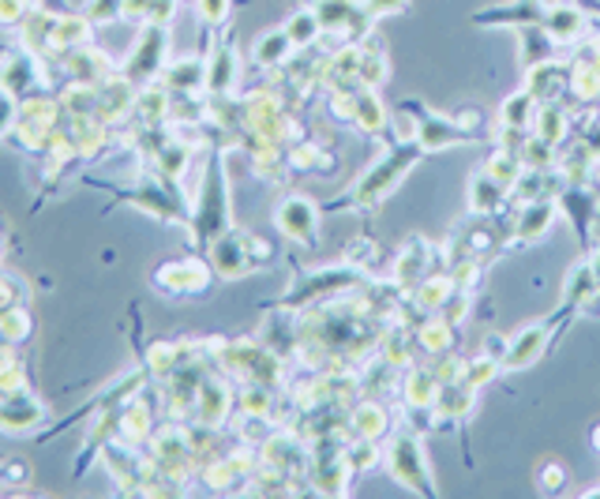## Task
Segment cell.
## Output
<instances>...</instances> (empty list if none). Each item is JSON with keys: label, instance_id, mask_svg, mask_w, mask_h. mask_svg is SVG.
<instances>
[{"label": "cell", "instance_id": "obj_1", "mask_svg": "<svg viewBox=\"0 0 600 499\" xmlns=\"http://www.w3.org/2000/svg\"><path fill=\"white\" fill-rule=\"evenodd\" d=\"M425 158V143H420L417 136L413 139H402V143H391V151H386L372 170L365 173L357 184L349 188V199H342V204H331V210H346V207H379L386 196H391L394 188L402 184L405 173L413 170V165Z\"/></svg>", "mask_w": 600, "mask_h": 499}, {"label": "cell", "instance_id": "obj_2", "mask_svg": "<svg viewBox=\"0 0 600 499\" xmlns=\"http://www.w3.org/2000/svg\"><path fill=\"white\" fill-rule=\"evenodd\" d=\"M386 466H391V477L405 485L417 496H436V485H431V473L425 462V446L413 432H394L391 443H386Z\"/></svg>", "mask_w": 600, "mask_h": 499}, {"label": "cell", "instance_id": "obj_3", "mask_svg": "<svg viewBox=\"0 0 600 499\" xmlns=\"http://www.w3.org/2000/svg\"><path fill=\"white\" fill-rule=\"evenodd\" d=\"M226 218H229L226 173H222V162L215 158V165L207 170V184H203V204L196 210V230H199L203 241H215V236H222Z\"/></svg>", "mask_w": 600, "mask_h": 499}, {"label": "cell", "instance_id": "obj_4", "mask_svg": "<svg viewBox=\"0 0 600 499\" xmlns=\"http://www.w3.org/2000/svg\"><path fill=\"white\" fill-rule=\"evenodd\" d=\"M544 349H549V323H529L526 330H518V335L507 341V357H503V368H507V372L529 368L533 361H541Z\"/></svg>", "mask_w": 600, "mask_h": 499}, {"label": "cell", "instance_id": "obj_5", "mask_svg": "<svg viewBox=\"0 0 600 499\" xmlns=\"http://www.w3.org/2000/svg\"><path fill=\"white\" fill-rule=\"evenodd\" d=\"M278 230L286 233V236H293V241L300 244H315V204L312 199H304V196H289L286 204L278 207Z\"/></svg>", "mask_w": 600, "mask_h": 499}, {"label": "cell", "instance_id": "obj_6", "mask_svg": "<svg viewBox=\"0 0 600 499\" xmlns=\"http://www.w3.org/2000/svg\"><path fill=\"white\" fill-rule=\"evenodd\" d=\"M162 57H165V26L150 23L147 34H143V42L136 46V53H131V60H128V68H125L128 79L154 76L158 68H162Z\"/></svg>", "mask_w": 600, "mask_h": 499}, {"label": "cell", "instance_id": "obj_7", "mask_svg": "<svg viewBox=\"0 0 600 499\" xmlns=\"http://www.w3.org/2000/svg\"><path fill=\"white\" fill-rule=\"evenodd\" d=\"M312 12L320 15L323 31H346V26L357 20L372 23V15L365 12V0H315Z\"/></svg>", "mask_w": 600, "mask_h": 499}, {"label": "cell", "instance_id": "obj_8", "mask_svg": "<svg viewBox=\"0 0 600 499\" xmlns=\"http://www.w3.org/2000/svg\"><path fill=\"white\" fill-rule=\"evenodd\" d=\"M46 417L49 414L34 398H4L0 402V428L12 432V436L31 432V428L38 425V420H46Z\"/></svg>", "mask_w": 600, "mask_h": 499}, {"label": "cell", "instance_id": "obj_9", "mask_svg": "<svg viewBox=\"0 0 600 499\" xmlns=\"http://www.w3.org/2000/svg\"><path fill=\"white\" fill-rule=\"evenodd\" d=\"M233 79H236V53L229 42H222V46H215V57L207 65V86L215 94H226L233 86Z\"/></svg>", "mask_w": 600, "mask_h": 499}, {"label": "cell", "instance_id": "obj_10", "mask_svg": "<svg viewBox=\"0 0 600 499\" xmlns=\"http://www.w3.org/2000/svg\"><path fill=\"white\" fill-rule=\"evenodd\" d=\"M289 53H293V38H289V31L281 26V31H267L259 42H255L252 57H255V65H259V68H278L281 60L289 57Z\"/></svg>", "mask_w": 600, "mask_h": 499}, {"label": "cell", "instance_id": "obj_11", "mask_svg": "<svg viewBox=\"0 0 600 499\" xmlns=\"http://www.w3.org/2000/svg\"><path fill=\"white\" fill-rule=\"evenodd\" d=\"M552 214H555V204H549V199H533L526 218L518 222V241H536L541 233H549Z\"/></svg>", "mask_w": 600, "mask_h": 499}, {"label": "cell", "instance_id": "obj_12", "mask_svg": "<svg viewBox=\"0 0 600 499\" xmlns=\"http://www.w3.org/2000/svg\"><path fill=\"white\" fill-rule=\"evenodd\" d=\"M503 204H507V196H503V184L492 181L488 173L473 177V210H476V214H496Z\"/></svg>", "mask_w": 600, "mask_h": 499}, {"label": "cell", "instance_id": "obj_13", "mask_svg": "<svg viewBox=\"0 0 600 499\" xmlns=\"http://www.w3.org/2000/svg\"><path fill=\"white\" fill-rule=\"evenodd\" d=\"M165 79H170V86H176V91H196V86L207 83V65L196 57H184L170 68Z\"/></svg>", "mask_w": 600, "mask_h": 499}, {"label": "cell", "instance_id": "obj_14", "mask_svg": "<svg viewBox=\"0 0 600 499\" xmlns=\"http://www.w3.org/2000/svg\"><path fill=\"white\" fill-rule=\"evenodd\" d=\"M289 38H293V46H308V42H315L323 34V23L315 12H297L293 20L286 23Z\"/></svg>", "mask_w": 600, "mask_h": 499}, {"label": "cell", "instance_id": "obj_15", "mask_svg": "<svg viewBox=\"0 0 600 499\" xmlns=\"http://www.w3.org/2000/svg\"><path fill=\"white\" fill-rule=\"evenodd\" d=\"M567 480H570V473L563 469L555 459H549L541 469H536V488H541L544 496H559L563 488H567Z\"/></svg>", "mask_w": 600, "mask_h": 499}, {"label": "cell", "instance_id": "obj_16", "mask_svg": "<svg viewBox=\"0 0 600 499\" xmlns=\"http://www.w3.org/2000/svg\"><path fill=\"white\" fill-rule=\"evenodd\" d=\"M0 327H4L8 346H20V341L31 335V320L23 315V309H4V312H0Z\"/></svg>", "mask_w": 600, "mask_h": 499}, {"label": "cell", "instance_id": "obj_17", "mask_svg": "<svg viewBox=\"0 0 600 499\" xmlns=\"http://www.w3.org/2000/svg\"><path fill=\"white\" fill-rule=\"evenodd\" d=\"M409 0H365V12L379 20V15H394V12H405Z\"/></svg>", "mask_w": 600, "mask_h": 499}, {"label": "cell", "instance_id": "obj_18", "mask_svg": "<svg viewBox=\"0 0 600 499\" xmlns=\"http://www.w3.org/2000/svg\"><path fill=\"white\" fill-rule=\"evenodd\" d=\"M12 120H15V94H8L4 86H0V136L12 128Z\"/></svg>", "mask_w": 600, "mask_h": 499}, {"label": "cell", "instance_id": "obj_19", "mask_svg": "<svg viewBox=\"0 0 600 499\" xmlns=\"http://www.w3.org/2000/svg\"><path fill=\"white\" fill-rule=\"evenodd\" d=\"M203 4V15H207V23H222L229 15V0H199Z\"/></svg>", "mask_w": 600, "mask_h": 499}, {"label": "cell", "instance_id": "obj_20", "mask_svg": "<svg viewBox=\"0 0 600 499\" xmlns=\"http://www.w3.org/2000/svg\"><path fill=\"white\" fill-rule=\"evenodd\" d=\"M589 270H593V278H597V289H600V252L593 259H589Z\"/></svg>", "mask_w": 600, "mask_h": 499}]
</instances>
